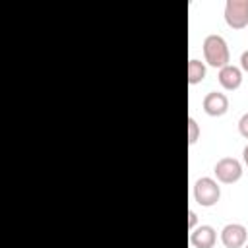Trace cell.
Listing matches in <instances>:
<instances>
[{
	"label": "cell",
	"mask_w": 248,
	"mask_h": 248,
	"mask_svg": "<svg viewBox=\"0 0 248 248\" xmlns=\"http://www.w3.org/2000/svg\"><path fill=\"white\" fill-rule=\"evenodd\" d=\"M244 248H248V242H246V244H244Z\"/></svg>",
	"instance_id": "15"
},
{
	"label": "cell",
	"mask_w": 248,
	"mask_h": 248,
	"mask_svg": "<svg viewBox=\"0 0 248 248\" xmlns=\"http://www.w3.org/2000/svg\"><path fill=\"white\" fill-rule=\"evenodd\" d=\"M198 138H200V126H198V122H196V118H188V143L190 145H194L196 141H198Z\"/></svg>",
	"instance_id": "10"
},
{
	"label": "cell",
	"mask_w": 248,
	"mask_h": 248,
	"mask_svg": "<svg viewBox=\"0 0 248 248\" xmlns=\"http://www.w3.org/2000/svg\"><path fill=\"white\" fill-rule=\"evenodd\" d=\"M213 172H215L219 182L232 184V182L240 180V176H242V163L238 159H234V157H223V159H219L215 163Z\"/></svg>",
	"instance_id": "3"
},
{
	"label": "cell",
	"mask_w": 248,
	"mask_h": 248,
	"mask_svg": "<svg viewBox=\"0 0 248 248\" xmlns=\"http://www.w3.org/2000/svg\"><path fill=\"white\" fill-rule=\"evenodd\" d=\"M225 21L232 29H242L248 25V0H227Z\"/></svg>",
	"instance_id": "4"
},
{
	"label": "cell",
	"mask_w": 248,
	"mask_h": 248,
	"mask_svg": "<svg viewBox=\"0 0 248 248\" xmlns=\"http://www.w3.org/2000/svg\"><path fill=\"white\" fill-rule=\"evenodd\" d=\"M217 240V232L211 225H200L190 231V244L192 248H213Z\"/></svg>",
	"instance_id": "6"
},
{
	"label": "cell",
	"mask_w": 248,
	"mask_h": 248,
	"mask_svg": "<svg viewBox=\"0 0 248 248\" xmlns=\"http://www.w3.org/2000/svg\"><path fill=\"white\" fill-rule=\"evenodd\" d=\"M219 83L227 89V91H234L240 87L242 83V70L238 66H232V64H227L225 68L219 70Z\"/></svg>",
	"instance_id": "8"
},
{
	"label": "cell",
	"mask_w": 248,
	"mask_h": 248,
	"mask_svg": "<svg viewBox=\"0 0 248 248\" xmlns=\"http://www.w3.org/2000/svg\"><path fill=\"white\" fill-rule=\"evenodd\" d=\"M248 240V231L240 223H229L221 231V242L225 248H244Z\"/></svg>",
	"instance_id": "5"
},
{
	"label": "cell",
	"mask_w": 248,
	"mask_h": 248,
	"mask_svg": "<svg viewBox=\"0 0 248 248\" xmlns=\"http://www.w3.org/2000/svg\"><path fill=\"white\" fill-rule=\"evenodd\" d=\"M240 68H242L244 72H248V50H244V52L240 54Z\"/></svg>",
	"instance_id": "13"
},
{
	"label": "cell",
	"mask_w": 248,
	"mask_h": 248,
	"mask_svg": "<svg viewBox=\"0 0 248 248\" xmlns=\"http://www.w3.org/2000/svg\"><path fill=\"white\" fill-rule=\"evenodd\" d=\"M196 223H198V215L194 211H188V229L194 231L196 229Z\"/></svg>",
	"instance_id": "12"
},
{
	"label": "cell",
	"mask_w": 248,
	"mask_h": 248,
	"mask_svg": "<svg viewBox=\"0 0 248 248\" xmlns=\"http://www.w3.org/2000/svg\"><path fill=\"white\" fill-rule=\"evenodd\" d=\"M203 58L213 68H225L231 60V52L227 46V41L221 35H207L203 39Z\"/></svg>",
	"instance_id": "1"
},
{
	"label": "cell",
	"mask_w": 248,
	"mask_h": 248,
	"mask_svg": "<svg viewBox=\"0 0 248 248\" xmlns=\"http://www.w3.org/2000/svg\"><path fill=\"white\" fill-rule=\"evenodd\" d=\"M242 159H244V165L248 167V143H246V147L242 149Z\"/></svg>",
	"instance_id": "14"
},
{
	"label": "cell",
	"mask_w": 248,
	"mask_h": 248,
	"mask_svg": "<svg viewBox=\"0 0 248 248\" xmlns=\"http://www.w3.org/2000/svg\"><path fill=\"white\" fill-rule=\"evenodd\" d=\"M194 200L196 203H200L202 207H211L219 202L221 198V186L217 184V180H213L211 176H202L194 182Z\"/></svg>",
	"instance_id": "2"
},
{
	"label": "cell",
	"mask_w": 248,
	"mask_h": 248,
	"mask_svg": "<svg viewBox=\"0 0 248 248\" xmlns=\"http://www.w3.org/2000/svg\"><path fill=\"white\" fill-rule=\"evenodd\" d=\"M238 132H240L242 138L248 140V112H244V114L240 116V120H238Z\"/></svg>",
	"instance_id": "11"
},
{
	"label": "cell",
	"mask_w": 248,
	"mask_h": 248,
	"mask_svg": "<svg viewBox=\"0 0 248 248\" xmlns=\"http://www.w3.org/2000/svg\"><path fill=\"white\" fill-rule=\"evenodd\" d=\"M203 110L209 116H223L229 110V99L221 91H209L203 97Z\"/></svg>",
	"instance_id": "7"
},
{
	"label": "cell",
	"mask_w": 248,
	"mask_h": 248,
	"mask_svg": "<svg viewBox=\"0 0 248 248\" xmlns=\"http://www.w3.org/2000/svg\"><path fill=\"white\" fill-rule=\"evenodd\" d=\"M205 72L207 70H205V64L202 60H198V58H190L188 60V83L190 85H196V83L203 81Z\"/></svg>",
	"instance_id": "9"
}]
</instances>
